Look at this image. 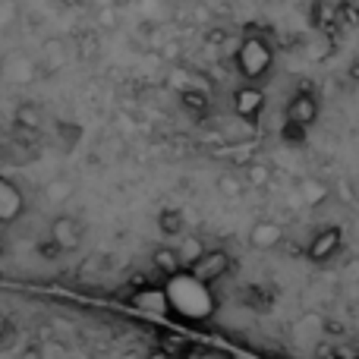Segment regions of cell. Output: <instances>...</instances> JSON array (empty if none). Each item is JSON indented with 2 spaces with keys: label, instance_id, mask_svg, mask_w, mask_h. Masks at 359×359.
I'll return each instance as SVG.
<instances>
[{
  "label": "cell",
  "instance_id": "obj_19",
  "mask_svg": "<svg viewBox=\"0 0 359 359\" xmlns=\"http://www.w3.org/2000/svg\"><path fill=\"white\" fill-rule=\"evenodd\" d=\"M337 13H341L344 25H359V0H341V4H337Z\"/></svg>",
  "mask_w": 359,
  "mask_h": 359
},
{
  "label": "cell",
  "instance_id": "obj_2",
  "mask_svg": "<svg viewBox=\"0 0 359 359\" xmlns=\"http://www.w3.org/2000/svg\"><path fill=\"white\" fill-rule=\"evenodd\" d=\"M230 268H233V255H230L227 249H205L198 259H192L189 265H186V271H189V278L196 280V284L211 287L221 278H227Z\"/></svg>",
  "mask_w": 359,
  "mask_h": 359
},
{
  "label": "cell",
  "instance_id": "obj_8",
  "mask_svg": "<svg viewBox=\"0 0 359 359\" xmlns=\"http://www.w3.org/2000/svg\"><path fill=\"white\" fill-rule=\"evenodd\" d=\"M284 243V227L278 221H255L249 227V246L268 252V249H278Z\"/></svg>",
  "mask_w": 359,
  "mask_h": 359
},
{
  "label": "cell",
  "instance_id": "obj_28",
  "mask_svg": "<svg viewBox=\"0 0 359 359\" xmlns=\"http://www.w3.org/2000/svg\"><path fill=\"white\" fill-rule=\"evenodd\" d=\"M0 255H4V236H0Z\"/></svg>",
  "mask_w": 359,
  "mask_h": 359
},
{
  "label": "cell",
  "instance_id": "obj_25",
  "mask_svg": "<svg viewBox=\"0 0 359 359\" xmlns=\"http://www.w3.org/2000/svg\"><path fill=\"white\" fill-rule=\"evenodd\" d=\"M142 359H170V353L164 347H158V350H149V353H145Z\"/></svg>",
  "mask_w": 359,
  "mask_h": 359
},
{
  "label": "cell",
  "instance_id": "obj_17",
  "mask_svg": "<svg viewBox=\"0 0 359 359\" xmlns=\"http://www.w3.org/2000/svg\"><path fill=\"white\" fill-rule=\"evenodd\" d=\"M280 139H284L287 145H306V139H309V126H303V123H290V120H284Z\"/></svg>",
  "mask_w": 359,
  "mask_h": 359
},
{
  "label": "cell",
  "instance_id": "obj_4",
  "mask_svg": "<svg viewBox=\"0 0 359 359\" xmlns=\"http://www.w3.org/2000/svg\"><path fill=\"white\" fill-rule=\"evenodd\" d=\"M318 111H322V104H318V95L312 92V88H297V92H293V98L287 101V107H284V120H290V123L312 126L318 120Z\"/></svg>",
  "mask_w": 359,
  "mask_h": 359
},
{
  "label": "cell",
  "instance_id": "obj_29",
  "mask_svg": "<svg viewBox=\"0 0 359 359\" xmlns=\"http://www.w3.org/2000/svg\"><path fill=\"white\" fill-rule=\"evenodd\" d=\"M67 4H79V0H67Z\"/></svg>",
  "mask_w": 359,
  "mask_h": 359
},
{
  "label": "cell",
  "instance_id": "obj_12",
  "mask_svg": "<svg viewBox=\"0 0 359 359\" xmlns=\"http://www.w3.org/2000/svg\"><path fill=\"white\" fill-rule=\"evenodd\" d=\"M151 265H155L161 274H168V278H177V274L186 268V262H183V255H180V249L158 246L155 252H151Z\"/></svg>",
  "mask_w": 359,
  "mask_h": 359
},
{
  "label": "cell",
  "instance_id": "obj_5",
  "mask_svg": "<svg viewBox=\"0 0 359 359\" xmlns=\"http://www.w3.org/2000/svg\"><path fill=\"white\" fill-rule=\"evenodd\" d=\"M265 111V92L259 88V82H243L233 92V114L246 123H255Z\"/></svg>",
  "mask_w": 359,
  "mask_h": 359
},
{
  "label": "cell",
  "instance_id": "obj_30",
  "mask_svg": "<svg viewBox=\"0 0 359 359\" xmlns=\"http://www.w3.org/2000/svg\"><path fill=\"white\" fill-rule=\"evenodd\" d=\"M337 359H341V356H337Z\"/></svg>",
  "mask_w": 359,
  "mask_h": 359
},
{
  "label": "cell",
  "instance_id": "obj_21",
  "mask_svg": "<svg viewBox=\"0 0 359 359\" xmlns=\"http://www.w3.org/2000/svg\"><path fill=\"white\" fill-rule=\"evenodd\" d=\"M38 252H41V255H50V259H54V255H60L63 249L57 246V243H54V240H50V236H48V240H44L41 246H38Z\"/></svg>",
  "mask_w": 359,
  "mask_h": 359
},
{
  "label": "cell",
  "instance_id": "obj_9",
  "mask_svg": "<svg viewBox=\"0 0 359 359\" xmlns=\"http://www.w3.org/2000/svg\"><path fill=\"white\" fill-rule=\"evenodd\" d=\"M130 303L142 312H155V316H164L170 309V297L164 287H142V290H136L130 297Z\"/></svg>",
  "mask_w": 359,
  "mask_h": 359
},
{
  "label": "cell",
  "instance_id": "obj_14",
  "mask_svg": "<svg viewBox=\"0 0 359 359\" xmlns=\"http://www.w3.org/2000/svg\"><path fill=\"white\" fill-rule=\"evenodd\" d=\"M16 126H19V130H29V133L41 130V126H44L41 104H35V101H22V104L16 107Z\"/></svg>",
  "mask_w": 359,
  "mask_h": 359
},
{
  "label": "cell",
  "instance_id": "obj_7",
  "mask_svg": "<svg viewBox=\"0 0 359 359\" xmlns=\"http://www.w3.org/2000/svg\"><path fill=\"white\" fill-rule=\"evenodd\" d=\"M48 236L63 249V252H73V249L82 243V224H79V217H73V215L54 217V221H50V233Z\"/></svg>",
  "mask_w": 359,
  "mask_h": 359
},
{
  "label": "cell",
  "instance_id": "obj_13",
  "mask_svg": "<svg viewBox=\"0 0 359 359\" xmlns=\"http://www.w3.org/2000/svg\"><path fill=\"white\" fill-rule=\"evenodd\" d=\"M331 186L325 183V180L318 177H303L299 180V196H303V202L309 205V208H318V205H325L331 198Z\"/></svg>",
  "mask_w": 359,
  "mask_h": 359
},
{
  "label": "cell",
  "instance_id": "obj_10",
  "mask_svg": "<svg viewBox=\"0 0 359 359\" xmlns=\"http://www.w3.org/2000/svg\"><path fill=\"white\" fill-rule=\"evenodd\" d=\"M309 22L316 25L318 32H325V35H331V32H334V25H344L341 22V13H337V4H331V0H316V4H312Z\"/></svg>",
  "mask_w": 359,
  "mask_h": 359
},
{
  "label": "cell",
  "instance_id": "obj_27",
  "mask_svg": "<svg viewBox=\"0 0 359 359\" xmlns=\"http://www.w3.org/2000/svg\"><path fill=\"white\" fill-rule=\"evenodd\" d=\"M114 19H117L114 16V10H101V22L104 25H114Z\"/></svg>",
  "mask_w": 359,
  "mask_h": 359
},
{
  "label": "cell",
  "instance_id": "obj_16",
  "mask_svg": "<svg viewBox=\"0 0 359 359\" xmlns=\"http://www.w3.org/2000/svg\"><path fill=\"white\" fill-rule=\"evenodd\" d=\"M183 227H186L183 211H177V208H164L161 215H158V230H161L164 236H180V233H183Z\"/></svg>",
  "mask_w": 359,
  "mask_h": 359
},
{
  "label": "cell",
  "instance_id": "obj_20",
  "mask_svg": "<svg viewBox=\"0 0 359 359\" xmlns=\"http://www.w3.org/2000/svg\"><path fill=\"white\" fill-rule=\"evenodd\" d=\"M44 192H48L50 202H63V198L69 196V183L67 180H54V183H48V189Z\"/></svg>",
  "mask_w": 359,
  "mask_h": 359
},
{
  "label": "cell",
  "instance_id": "obj_15",
  "mask_svg": "<svg viewBox=\"0 0 359 359\" xmlns=\"http://www.w3.org/2000/svg\"><path fill=\"white\" fill-rule=\"evenodd\" d=\"M274 180V168L268 161H249L246 164V183L252 189H268Z\"/></svg>",
  "mask_w": 359,
  "mask_h": 359
},
{
  "label": "cell",
  "instance_id": "obj_11",
  "mask_svg": "<svg viewBox=\"0 0 359 359\" xmlns=\"http://www.w3.org/2000/svg\"><path fill=\"white\" fill-rule=\"evenodd\" d=\"M180 104H183V111L196 114V117H205V114L211 111L208 88H202V86H186V88H180Z\"/></svg>",
  "mask_w": 359,
  "mask_h": 359
},
{
  "label": "cell",
  "instance_id": "obj_22",
  "mask_svg": "<svg viewBox=\"0 0 359 359\" xmlns=\"http://www.w3.org/2000/svg\"><path fill=\"white\" fill-rule=\"evenodd\" d=\"M337 196H341L344 202H356V196H353V189H350L347 180H341V183H337Z\"/></svg>",
  "mask_w": 359,
  "mask_h": 359
},
{
  "label": "cell",
  "instance_id": "obj_31",
  "mask_svg": "<svg viewBox=\"0 0 359 359\" xmlns=\"http://www.w3.org/2000/svg\"><path fill=\"white\" fill-rule=\"evenodd\" d=\"M356 359H359V356H356Z\"/></svg>",
  "mask_w": 359,
  "mask_h": 359
},
{
  "label": "cell",
  "instance_id": "obj_24",
  "mask_svg": "<svg viewBox=\"0 0 359 359\" xmlns=\"http://www.w3.org/2000/svg\"><path fill=\"white\" fill-rule=\"evenodd\" d=\"M347 79L359 86V57H353V60H350V67H347Z\"/></svg>",
  "mask_w": 359,
  "mask_h": 359
},
{
  "label": "cell",
  "instance_id": "obj_18",
  "mask_svg": "<svg viewBox=\"0 0 359 359\" xmlns=\"http://www.w3.org/2000/svg\"><path fill=\"white\" fill-rule=\"evenodd\" d=\"M217 189H221L224 198H240V196H243V183H240V180H236L233 174L217 177Z\"/></svg>",
  "mask_w": 359,
  "mask_h": 359
},
{
  "label": "cell",
  "instance_id": "obj_23",
  "mask_svg": "<svg viewBox=\"0 0 359 359\" xmlns=\"http://www.w3.org/2000/svg\"><path fill=\"white\" fill-rule=\"evenodd\" d=\"M10 331H13V322H10V316H4V312H0V344H4L6 337H10Z\"/></svg>",
  "mask_w": 359,
  "mask_h": 359
},
{
  "label": "cell",
  "instance_id": "obj_26",
  "mask_svg": "<svg viewBox=\"0 0 359 359\" xmlns=\"http://www.w3.org/2000/svg\"><path fill=\"white\" fill-rule=\"evenodd\" d=\"M224 38H227V32H221V29H217V32H208V41H211V44H221Z\"/></svg>",
  "mask_w": 359,
  "mask_h": 359
},
{
  "label": "cell",
  "instance_id": "obj_3",
  "mask_svg": "<svg viewBox=\"0 0 359 359\" xmlns=\"http://www.w3.org/2000/svg\"><path fill=\"white\" fill-rule=\"evenodd\" d=\"M344 246V230L341 227H322L316 236L309 240V249H306V259L312 265H325L331 262Z\"/></svg>",
  "mask_w": 359,
  "mask_h": 359
},
{
  "label": "cell",
  "instance_id": "obj_1",
  "mask_svg": "<svg viewBox=\"0 0 359 359\" xmlns=\"http://www.w3.org/2000/svg\"><path fill=\"white\" fill-rule=\"evenodd\" d=\"M233 67L236 73L243 76V82H262L271 76L274 69V48L262 32H252L249 29L246 35L240 38L233 50Z\"/></svg>",
  "mask_w": 359,
  "mask_h": 359
},
{
  "label": "cell",
  "instance_id": "obj_6",
  "mask_svg": "<svg viewBox=\"0 0 359 359\" xmlns=\"http://www.w3.org/2000/svg\"><path fill=\"white\" fill-rule=\"evenodd\" d=\"M25 211V196L13 180L0 177V224H16Z\"/></svg>",
  "mask_w": 359,
  "mask_h": 359
}]
</instances>
